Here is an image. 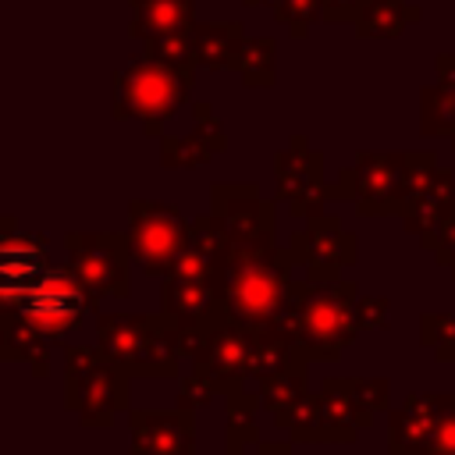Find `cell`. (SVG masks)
I'll use <instances>...</instances> for the list:
<instances>
[{"label":"cell","mask_w":455,"mask_h":455,"mask_svg":"<svg viewBox=\"0 0 455 455\" xmlns=\"http://www.w3.org/2000/svg\"><path fill=\"white\" fill-rule=\"evenodd\" d=\"M217 306L252 334H277L288 309V259L270 245H231L213 263Z\"/></svg>","instance_id":"1"},{"label":"cell","mask_w":455,"mask_h":455,"mask_svg":"<svg viewBox=\"0 0 455 455\" xmlns=\"http://www.w3.org/2000/svg\"><path fill=\"white\" fill-rule=\"evenodd\" d=\"M281 334L291 341L295 352L309 359H334L359 327V299L352 284H291L288 309L281 320Z\"/></svg>","instance_id":"2"},{"label":"cell","mask_w":455,"mask_h":455,"mask_svg":"<svg viewBox=\"0 0 455 455\" xmlns=\"http://www.w3.org/2000/svg\"><path fill=\"white\" fill-rule=\"evenodd\" d=\"M96 323H100V348L124 373H146V377L174 373V355L181 341H178V327L167 316L103 313Z\"/></svg>","instance_id":"3"},{"label":"cell","mask_w":455,"mask_h":455,"mask_svg":"<svg viewBox=\"0 0 455 455\" xmlns=\"http://www.w3.org/2000/svg\"><path fill=\"white\" fill-rule=\"evenodd\" d=\"M188 89L185 71L142 53L132 57L114 82V114L117 117H139L149 135H160L164 121L181 107Z\"/></svg>","instance_id":"4"},{"label":"cell","mask_w":455,"mask_h":455,"mask_svg":"<svg viewBox=\"0 0 455 455\" xmlns=\"http://www.w3.org/2000/svg\"><path fill=\"white\" fill-rule=\"evenodd\" d=\"M68 377V405L89 427H107L114 412L124 405V370L103 348H68L64 359Z\"/></svg>","instance_id":"5"},{"label":"cell","mask_w":455,"mask_h":455,"mask_svg":"<svg viewBox=\"0 0 455 455\" xmlns=\"http://www.w3.org/2000/svg\"><path fill=\"white\" fill-rule=\"evenodd\" d=\"M85 302H92V295L75 274V267H50L25 295H18L14 302H4V313L21 316L46 341H53L78 323V316L85 313Z\"/></svg>","instance_id":"6"},{"label":"cell","mask_w":455,"mask_h":455,"mask_svg":"<svg viewBox=\"0 0 455 455\" xmlns=\"http://www.w3.org/2000/svg\"><path fill=\"white\" fill-rule=\"evenodd\" d=\"M128 245H132V259L146 274H171L192 242H188V224L181 220V213L174 206L153 203V199H135Z\"/></svg>","instance_id":"7"},{"label":"cell","mask_w":455,"mask_h":455,"mask_svg":"<svg viewBox=\"0 0 455 455\" xmlns=\"http://www.w3.org/2000/svg\"><path fill=\"white\" fill-rule=\"evenodd\" d=\"M68 252H71L75 274L82 277V284L89 288L92 299H110V295L121 299L128 291V259H132L128 235L71 231L68 235Z\"/></svg>","instance_id":"8"},{"label":"cell","mask_w":455,"mask_h":455,"mask_svg":"<svg viewBox=\"0 0 455 455\" xmlns=\"http://www.w3.org/2000/svg\"><path fill=\"white\" fill-rule=\"evenodd\" d=\"M352 181L348 196L359 199L363 210L384 213L395 206H409V160H398L391 153H373L355 164V171L345 174Z\"/></svg>","instance_id":"9"},{"label":"cell","mask_w":455,"mask_h":455,"mask_svg":"<svg viewBox=\"0 0 455 455\" xmlns=\"http://www.w3.org/2000/svg\"><path fill=\"white\" fill-rule=\"evenodd\" d=\"M291 259H299L309 274H334L341 267H348L355 259V242L348 231H341V224H334L331 217H316L309 231H299L291 242Z\"/></svg>","instance_id":"10"},{"label":"cell","mask_w":455,"mask_h":455,"mask_svg":"<svg viewBox=\"0 0 455 455\" xmlns=\"http://www.w3.org/2000/svg\"><path fill=\"white\" fill-rule=\"evenodd\" d=\"M448 409V398L441 395H412L402 412H395L391 423V455H412L423 451Z\"/></svg>","instance_id":"11"},{"label":"cell","mask_w":455,"mask_h":455,"mask_svg":"<svg viewBox=\"0 0 455 455\" xmlns=\"http://www.w3.org/2000/svg\"><path fill=\"white\" fill-rule=\"evenodd\" d=\"M132 437H135V455H188L192 448V430L188 416L174 412H142L132 416Z\"/></svg>","instance_id":"12"},{"label":"cell","mask_w":455,"mask_h":455,"mask_svg":"<svg viewBox=\"0 0 455 455\" xmlns=\"http://www.w3.org/2000/svg\"><path fill=\"white\" fill-rule=\"evenodd\" d=\"M277 181H281V196L291 203L295 213H309L316 210V196H320V156L316 153H281L277 160Z\"/></svg>","instance_id":"13"},{"label":"cell","mask_w":455,"mask_h":455,"mask_svg":"<svg viewBox=\"0 0 455 455\" xmlns=\"http://www.w3.org/2000/svg\"><path fill=\"white\" fill-rule=\"evenodd\" d=\"M132 36L153 43V39H164L171 32H181L188 28V18H192V0H132Z\"/></svg>","instance_id":"14"},{"label":"cell","mask_w":455,"mask_h":455,"mask_svg":"<svg viewBox=\"0 0 455 455\" xmlns=\"http://www.w3.org/2000/svg\"><path fill=\"white\" fill-rule=\"evenodd\" d=\"M196 53H199V64L217 71L224 64H238L242 57V25L231 21V25H196Z\"/></svg>","instance_id":"15"},{"label":"cell","mask_w":455,"mask_h":455,"mask_svg":"<svg viewBox=\"0 0 455 455\" xmlns=\"http://www.w3.org/2000/svg\"><path fill=\"white\" fill-rule=\"evenodd\" d=\"M416 11L405 7V0H366L359 11V36H398L405 21H412Z\"/></svg>","instance_id":"16"},{"label":"cell","mask_w":455,"mask_h":455,"mask_svg":"<svg viewBox=\"0 0 455 455\" xmlns=\"http://www.w3.org/2000/svg\"><path fill=\"white\" fill-rule=\"evenodd\" d=\"M149 57L178 68V71H188L192 64H199V53H196V32L192 28H181V32H171L164 39H153L149 43Z\"/></svg>","instance_id":"17"},{"label":"cell","mask_w":455,"mask_h":455,"mask_svg":"<svg viewBox=\"0 0 455 455\" xmlns=\"http://www.w3.org/2000/svg\"><path fill=\"white\" fill-rule=\"evenodd\" d=\"M245 85H270L274 82V43L270 39H245L242 57H238Z\"/></svg>","instance_id":"18"},{"label":"cell","mask_w":455,"mask_h":455,"mask_svg":"<svg viewBox=\"0 0 455 455\" xmlns=\"http://www.w3.org/2000/svg\"><path fill=\"white\" fill-rule=\"evenodd\" d=\"M270 4H274L277 21L288 25L295 36H302L306 25L323 14V0H270Z\"/></svg>","instance_id":"19"},{"label":"cell","mask_w":455,"mask_h":455,"mask_svg":"<svg viewBox=\"0 0 455 455\" xmlns=\"http://www.w3.org/2000/svg\"><path fill=\"white\" fill-rule=\"evenodd\" d=\"M210 153H213V146H206L203 139H199V132L196 135H188V139H174V142H164V164L171 167H192V164H206L210 160Z\"/></svg>","instance_id":"20"},{"label":"cell","mask_w":455,"mask_h":455,"mask_svg":"<svg viewBox=\"0 0 455 455\" xmlns=\"http://www.w3.org/2000/svg\"><path fill=\"white\" fill-rule=\"evenodd\" d=\"M423 345L437 359H455V316H423Z\"/></svg>","instance_id":"21"},{"label":"cell","mask_w":455,"mask_h":455,"mask_svg":"<svg viewBox=\"0 0 455 455\" xmlns=\"http://www.w3.org/2000/svg\"><path fill=\"white\" fill-rule=\"evenodd\" d=\"M427 448L444 451V455H455V398H448V409H444V416H441V423H437V430H434V437H430Z\"/></svg>","instance_id":"22"},{"label":"cell","mask_w":455,"mask_h":455,"mask_svg":"<svg viewBox=\"0 0 455 455\" xmlns=\"http://www.w3.org/2000/svg\"><path fill=\"white\" fill-rule=\"evenodd\" d=\"M366 0H323V18H355Z\"/></svg>","instance_id":"23"},{"label":"cell","mask_w":455,"mask_h":455,"mask_svg":"<svg viewBox=\"0 0 455 455\" xmlns=\"http://www.w3.org/2000/svg\"><path fill=\"white\" fill-rule=\"evenodd\" d=\"M419 455H444V451H434V448H423Z\"/></svg>","instance_id":"24"}]
</instances>
